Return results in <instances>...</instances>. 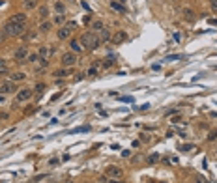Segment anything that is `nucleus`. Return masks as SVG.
<instances>
[{"mask_svg":"<svg viewBox=\"0 0 217 183\" xmlns=\"http://www.w3.org/2000/svg\"><path fill=\"white\" fill-rule=\"evenodd\" d=\"M86 131H90V127H77V129H71L69 133H86Z\"/></svg>","mask_w":217,"mask_h":183,"instance_id":"nucleus-20","label":"nucleus"},{"mask_svg":"<svg viewBox=\"0 0 217 183\" xmlns=\"http://www.w3.org/2000/svg\"><path fill=\"white\" fill-rule=\"evenodd\" d=\"M43 88H45V86H43V84H41V82H39V84H36V90H38V92H41V90H43Z\"/></svg>","mask_w":217,"mask_h":183,"instance_id":"nucleus-35","label":"nucleus"},{"mask_svg":"<svg viewBox=\"0 0 217 183\" xmlns=\"http://www.w3.org/2000/svg\"><path fill=\"white\" fill-rule=\"evenodd\" d=\"M122 101H125V103H131L133 101V97H129V95H127V97H120Z\"/></svg>","mask_w":217,"mask_h":183,"instance_id":"nucleus-34","label":"nucleus"},{"mask_svg":"<svg viewBox=\"0 0 217 183\" xmlns=\"http://www.w3.org/2000/svg\"><path fill=\"white\" fill-rule=\"evenodd\" d=\"M25 79H26L25 73H13L12 75V80H25Z\"/></svg>","mask_w":217,"mask_h":183,"instance_id":"nucleus-18","label":"nucleus"},{"mask_svg":"<svg viewBox=\"0 0 217 183\" xmlns=\"http://www.w3.org/2000/svg\"><path fill=\"white\" fill-rule=\"evenodd\" d=\"M12 92H15V84H13V82H4V84H0V95L12 93Z\"/></svg>","mask_w":217,"mask_h":183,"instance_id":"nucleus-6","label":"nucleus"},{"mask_svg":"<svg viewBox=\"0 0 217 183\" xmlns=\"http://www.w3.org/2000/svg\"><path fill=\"white\" fill-rule=\"evenodd\" d=\"M180 58H183L182 54H170V56H167L165 58V62H172V60H180Z\"/></svg>","mask_w":217,"mask_h":183,"instance_id":"nucleus-23","label":"nucleus"},{"mask_svg":"<svg viewBox=\"0 0 217 183\" xmlns=\"http://www.w3.org/2000/svg\"><path fill=\"white\" fill-rule=\"evenodd\" d=\"M103 66H105V67H112L114 62H109V60H107V62H103Z\"/></svg>","mask_w":217,"mask_h":183,"instance_id":"nucleus-32","label":"nucleus"},{"mask_svg":"<svg viewBox=\"0 0 217 183\" xmlns=\"http://www.w3.org/2000/svg\"><path fill=\"white\" fill-rule=\"evenodd\" d=\"M26 32V25H15V23H8L4 25V34L6 36H23Z\"/></svg>","mask_w":217,"mask_h":183,"instance_id":"nucleus-2","label":"nucleus"},{"mask_svg":"<svg viewBox=\"0 0 217 183\" xmlns=\"http://www.w3.org/2000/svg\"><path fill=\"white\" fill-rule=\"evenodd\" d=\"M112 43H116V45H120V43H124L125 39H127V34H125V32L124 30H118V32H114V34H112Z\"/></svg>","mask_w":217,"mask_h":183,"instance_id":"nucleus-5","label":"nucleus"},{"mask_svg":"<svg viewBox=\"0 0 217 183\" xmlns=\"http://www.w3.org/2000/svg\"><path fill=\"white\" fill-rule=\"evenodd\" d=\"M0 77H2V75H0Z\"/></svg>","mask_w":217,"mask_h":183,"instance_id":"nucleus-39","label":"nucleus"},{"mask_svg":"<svg viewBox=\"0 0 217 183\" xmlns=\"http://www.w3.org/2000/svg\"><path fill=\"white\" fill-rule=\"evenodd\" d=\"M30 97H32V90H21V92H17V103L28 101Z\"/></svg>","mask_w":217,"mask_h":183,"instance_id":"nucleus-8","label":"nucleus"},{"mask_svg":"<svg viewBox=\"0 0 217 183\" xmlns=\"http://www.w3.org/2000/svg\"><path fill=\"white\" fill-rule=\"evenodd\" d=\"M210 8L213 9V11H217V0H210Z\"/></svg>","mask_w":217,"mask_h":183,"instance_id":"nucleus-29","label":"nucleus"},{"mask_svg":"<svg viewBox=\"0 0 217 183\" xmlns=\"http://www.w3.org/2000/svg\"><path fill=\"white\" fill-rule=\"evenodd\" d=\"M0 67H6V60L4 58H0Z\"/></svg>","mask_w":217,"mask_h":183,"instance_id":"nucleus-36","label":"nucleus"},{"mask_svg":"<svg viewBox=\"0 0 217 183\" xmlns=\"http://www.w3.org/2000/svg\"><path fill=\"white\" fill-rule=\"evenodd\" d=\"M111 38H112V36H111V32H109L107 28H103V30L99 32V39H101V41H109Z\"/></svg>","mask_w":217,"mask_h":183,"instance_id":"nucleus-16","label":"nucleus"},{"mask_svg":"<svg viewBox=\"0 0 217 183\" xmlns=\"http://www.w3.org/2000/svg\"><path fill=\"white\" fill-rule=\"evenodd\" d=\"M68 73H69L68 69H60V71H56V73H54V77H66Z\"/></svg>","mask_w":217,"mask_h":183,"instance_id":"nucleus-25","label":"nucleus"},{"mask_svg":"<svg viewBox=\"0 0 217 183\" xmlns=\"http://www.w3.org/2000/svg\"><path fill=\"white\" fill-rule=\"evenodd\" d=\"M77 64V54L75 52H64L62 54V66L64 67H71Z\"/></svg>","mask_w":217,"mask_h":183,"instance_id":"nucleus-3","label":"nucleus"},{"mask_svg":"<svg viewBox=\"0 0 217 183\" xmlns=\"http://www.w3.org/2000/svg\"><path fill=\"white\" fill-rule=\"evenodd\" d=\"M9 23H15V25H26V15L25 13H15L9 17Z\"/></svg>","mask_w":217,"mask_h":183,"instance_id":"nucleus-7","label":"nucleus"},{"mask_svg":"<svg viewBox=\"0 0 217 183\" xmlns=\"http://www.w3.org/2000/svg\"><path fill=\"white\" fill-rule=\"evenodd\" d=\"M39 60V54L38 52H34V54H28V58H26V62H38Z\"/></svg>","mask_w":217,"mask_h":183,"instance_id":"nucleus-22","label":"nucleus"},{"mask_svg":"<svg viewBox=\"0 0 217 183\" xmlns=\"http://www.w3.org/2000/svg\"><path fill=\"white\" fill-rule=\"evenodd\" d=\"M208 140H217V131H212V133H210Z\"/></svg>","mask_w":217,"mask_h":183,"instance_id":"nucleus-30","label":"nucleus"},{"mask_svg":"<svg viewBox=\"0 0 217 183\" xmlns=\"http://www.w3.org/2000/svg\"><path fill=\"white\" fill-rule=\"evenodd\" d=\"M69 47H71V52H75V54H77V52H82V43L81 41H77V39H71V43H69Z\"/></svg>","mask_w":217,"mask_h":183,"instance_id":"nucleus-12","label":"nucleus"},{"mask_svg":"<svg viewBox=\"0 0 217 183\" xmlns=\"http://www.w3.org/2000/svg\"><path fill=\"white\" fill-rule=\"evenodd\" d=\"M52 52H54V49H49L47 45H43V47H39V52H38V54H39V58H43V60H47L51 54H52Z\"/></svg>","mask_w":217,"mask_h":183,"instance_id":"nucleus-9","label":"nucleus"},{"mask_svg":"<svg viewBox=\"0 0 217 183\" xmlns=\"http://www.w3.org/2000/svg\"><path fill=\"white\" fill-rule=\"evenodd\" d=\"M129 155H131V152H129V149H124V152H122V157H129Z\"/></svg>","mask_w":217,"mask_h":183,"instance_id":"nucleus-33","label":"nucleus"},{"mask_svg":"<svg viewBox=\"0 0 217 183\" xmlns=\"http://www.w3.org/2000/svg\"><path fill=\"white\" fill-rule=\"evenodd\" d=\"M54 9H56L58 15H64V13H66V6H64L62 2H54Z\"/></svg>","mask_w":217,"mask_h":183,"instance_id":"nucleus-17","label":"nucleus"},{"mask_svg":"<svg viewBox=\"0 0 217 183\" xmlns=\"http://www.w3.org/2000/svg\"><path fill=\"white\" fill-rule=\"evenodd\" d=\"M111 8L116 9V11H124V6H122V4H118V2H111Z\"/></svg>","mask_w":217,"mask_h":183,"instance_id":"nucleus-21","label":"nucleus"},{"mask_svg":"<svg viewBox=\"0 0 217 183\" xmlns=\"http://www.w3.org/2000/svg\"><path fill=\"white\" fill-rule=\"evenodd\" d=\"M195 183H204V179H202V178H197V181H195Z\"/></svg>","mask_w":217,"mask_h":183,"instance_id":"nucleus-37","label":"nucleus"},{"mask_svg":"<svg viewBox=\"0 0 217 183\" xmlns=\"http://www.w3.org/2000/svg\"><path fill=\"white\" fill-rule=\"evenodd\" d=\"M157 159H159V155H157V153H154V155H150V157H148V163L152 165V163H155Z\"/></svg>","mask_w":217,"mask_h":183,"instance_id":"nucleus-27","label":"nucleus"},{"mask_svg":"<svg viewBox=\"0 0 217 183\" xmlns=\"http://www.w3.org/2000/svg\"><path fill=\"white\" fill-rule=\"evenodd\" d=\"M182 15H183V19H185V21H193V19H195V13H193V9H189V8H183Z\"/></svg>","mask_w":217,"mask_h":183,"instance_id":"nucleus-14","label":"nucleus"},{"mask_svg":"<svg viewBox=\"0 0 217 183\" xmlns=\"http://www.w3.org/2000/svg\"><path fill=\"white\" fill-rule=\"evenodd\" d=\"M109 183H120V181H109Z\"/></svg>","mask_w":217,"mask_h":183,"instance_id":"nucleus-38","label":"nucleus"},{"mask_svg":"<svg viewBox=\"0 0 217 183\" xmlns=\"http://www.w3.org/2000/svg\"><path fill=\"white\" fill-rule=\"evenodd\" d=\"M71 28H68V26H60L58 28V38L60 39H69V36H71Z\"/></svg>","mask_w":217,"mask_h":183,"instance_id":"nucleus-10","label":"nucleus"},{"mask_svg":"<svg viewBox=\"0 0 217 183\" xmlns=\"http://www.w3.org/2000/svg\"><path fill=\"white\" fill-rule=\"evenodd\" d=\"M52 28V23L51 21H43V23L39 25V32H49Z\"/></svg>","mask_w":217,"mask_h":183,"instance_id":"nucleus-15","label":"nucleus"},{"mask_svg":"<svg viewBox=\"0 0 217 183\" xmlns=\"http://www.w3.org/2000/svg\"><path fill=\"white\" fill-rule=\"evenodd\" d=\"M68 28H71V30H75V28H77V23H75V21H69V23L66 25Z\"/></svg>","mask_w":217,"mask_h":183,"instance_id":"nucleus-28","label":"nucleus"},{"mask_svg":"<svg viewBox=\"0 0 217 183\" xmlns=\"http://www.w3.org/2000/svg\"><path fill=\"white\" fill-rule=\"evenodd\" d=\"M81 43H82V47H88V49H99L101 45V39L97 34H94V32H84V34L81 36Z\"/></svg>","mask_w":217,"mask_h":183,"instance_id":"nucleus-1","label":"nucleus"},{"mask_svg":"<svg viewBox=\"0 0 217 183\" xmlns=\"http://www.w3.org/2000/svg\"><path fill=\"white\" fill-rule=\"evenodd\" d=\"M38 6H39V0H25V2H23L25 9H36Z\"/></svg>","mask_w":217,"mask_h":183,"instance_id":"nucleus-13","label":"nucleus"},{"mask_svg":"<svg viewBox=\"0 0 217 183\" xmlns=\"http://www.w3.org/2000/svg\"><path fill=\"white\" fill-rule=\"evenodd\" d=\"M105 174H107L109 178H114V179H118V178H122V176H124V170H122L120 166H114V165H111V166H107Z\"/></svg>","mask_w":217,"mask_h":183,"instance_id":"nucleus-4","label":"nucleus"},{"mask_svg":"<svg viewBox=\"0 0 217 183\" xmlns=\"http://www.w3.org/2000/svg\"><path fill=\"white\" fill-rule=\"evenodd\" d=\"M103 28H105V25L101 23V21H94V30L95 32H101Z\"/></svg>","mask_w":217,"mask_h":183,"instance_id":"nucleus-19","label":"nucleus"},{"mask_svg":"<svg viewBox=\"0 0 217 183\" xmlns=\"http://www.w3.org/2000/svg\"><path fill=\"white\" fill-rule=\"evenodd\" d=\"M54 23H56V25L66 23V17H64V15H56V17H54Z\"/></svg>","mask_w":217,"mask_h":183,"instance_id":"nucleus-24","label":"nucleus"},{"mask_svg":"<svg viewBox=\"0 0 217 183\" xmlns=\"http://www.w3.org/2000/svg\"><path fill=\"white\" fill-rule=\"evenodd\" d=\"M88 75H90V77H95V75H97V69H95V67H90V69H88Z\"/></svg>","mask_w":217,"mask_h":183,"instance_id":"nucleus-31","label":"nucleus"},{"mask_svg":"<svg viewBox=\"0 0 217 183\" xmlns=\"http://www.w3.org/2000/svg\"><path fill=\"white\" fill-rule=\"evenodd\" d=\"M28 58V49L26 47H21L15 51V60H26Z\"/></svg>","mask_w":217,"mask_h":183,"instance_id":"nucleus-11","label":"nucleus"},{"mask_svg":"<svg viewBox=\"0 0 217 183\" xmlns=\"http://www.w3.org/2000/svg\"><path fill=\"white\" fill-rule=\"evenodd\" d=\"M47 13H49V9H47V8H39V15H41V19H45Z\"/></svg>","mask_w":217,"mask_h":183,"instance_id":"nucleus-26","label":"nucleus"}]
</instances>
